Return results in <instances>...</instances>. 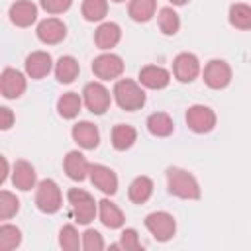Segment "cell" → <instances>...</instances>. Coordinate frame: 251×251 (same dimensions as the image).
<instances>
[{
	"label": "cell",
	"instance_id": "6da1fadb",
	"mask_svg": "<svg viewBox=\"0 0 251 251\" xmlns=\"http://www.w3.org/2000/svg\"><path fill=\"white\" fill-rule=\"evenodd\" d=\"M167 186H169V192L178 198H184V200L200 198V184H198L196 176L184 169L169 167L167 169Z\"/></svg>",
	"mask_w": 251,
	"mask_h": 251
},
{
	"label": "cell",
	"instance_id": "7a4b0ae2",
	"mask_svg": "<svg viewBox=\"0 0 251 251\" xmlns=\"http://www.w3.org/2000/svg\"><path fill=\"white\" fill-rule=\"evenodd\" d=\"M114 98L118 102V106L126 112H135L139 108H143L145 104V92L143 88L131 80V78H122L116 82L114 86Z\"/></svg>",
	"mask_w": 251,
	"mask_h": 251
},
{
	"label": "cell",
	"instance_id": "3957f363",
	"mask_svg": "<svg viewBox=\"0 0 251 251\" xmlns=\"http://www.w3.org/2000/svg\"><path fill=\"white\" fill-rule=\"evenodd\" d=\"M67 198H69V204L73 208V214H75V220L82 226L90 224L98 212V204L94 202V198L82 190V188H71L67 192Z\"/></svg>",
	"mask_w": 251,
	"mask_h": 251
},
{
	"label": "cell",
	"instance_id": "277c9868",
	"mask_svg": "<svg viewBox=\"0 0 251 251\" xmlns=\"http://www.w3.org/2000/svg\"><path fill=\"white\" fill-rule=\"evenodd\" d=\"M35 204L43 214H55L59 212L61 204H63V196L61 190L57 186L55 180L45 178L37 184V192H35Z\"/></svg>",
	"mask_w": 251,
	"mask_h": 251
},
{
	"label": "cell",
	"instance_id": "5b68a950",
	"mask_svg": "<svg viewBox=\"0 0 251 251\" xmlns=\"http://www.w3.org/2000/svg\"><path fill=\"white\" fill-rule=\"evenodd\" d=\"M145 227L157 241H169L176 231L175 218L169 212H151L145 218Z\"/></svg>",
	"mask_w": 251,
	"mask_h": 251
},
{
	"label": "cell",
	"instance_id": "8992f818",
	"mask_svg": "<svg viewBox=\"0 0 251 251\" xmlns=\"http://www.w3.org/2000/svg\"><path fill=\"white\" fill-rule=\"evenodd\" d=\"M82 102L92 114H104L110 108V92L102 82H88L82 90Z\"/></svg>",
	"mask_w": 251,
	"mask_h": 251
},
{
	"label": "cell",
	"instance_id": "52a82bcc",
	"mask_svg": "<svg viewBox=\"0 0 251 251\" xmlns=\"http://www.w3.org/2000/svg\"><path fill=\"white\" fill-rule=\"evenodd\" d=\"M204 82L214 90H222L231 82V67L222 59H212L204 67Z\"/></svg>",
	"mask_w": 251,
	"mask_h": 251
},
{
	"label": "cell",
	"instance_id": "ba28073f",
	"mask_svg": "<svg viewBox=\"0 0 251 251\" xmlns=\"http://www.w3.org/2000/svg\"><path fill=\"white\" fill-rule=\"evenodd\" d=\"M92 73L100 80H114L124 73V61L116 53H102L92 61Z\"/></svg>",
	"mask_w": 251,
	"mask_h": 251
},
{
	"label": "cell",
	"instance_id": "9c48e42d",
	"mask_svg": "<svg viewBox=\"0 0 251 251\" xmlns=\"http://www.w3.org/2000/svg\"><path fill=\"white\" fill-rule=\"evenodd\" d=\"M186 124L196 133H208L216 126V114L204 104H194L186 110Z\"/></svg>",
	"mask_w": 251,
	"mask_h": 251
},
{
	"label": "cell",
	"instance_id": "30bf717a",
	"mask_svg": "<svg viewBox=\"0 0 251 251\" xmlns=\"http://www.w3.org/2000/svg\"><path fill=\"white\" fill-rule=\"evenodd\" d=\"M175 78L180 82H192L200 75V61L192 53H178L173 61Z\"/></svg>",
	"mask_w": 251,
	"mask_h": 251
},
{
	"label": "cell",
	"instance_id": "8fae6325",
	"mask_svg": "<svg viewBox=\"0 0 251 251\" xmlns=\"http://www.w3.org/2000/svg\"><path fill=\"white\" fill-rule=\"evenodd\" d=\"M0 92L8 100L20 98L25 92V76L16 69H4L0 75Z\"/></svg>",
	"mask_w": 251,
	"mask_h": 251
},
{
	"label": "cell",
	"instance_id": "7c38bea8",
	"mask_svg": "<svg viewBox=\"0 0 251 251\" xmlns=\"http://www.w3.org/2000/svg\"><path fill=\"white\" fill-rule=\"evenodd\" d=\"M90 180L104 194H110L112 196V194L118 192V176L106 165H90Z\"/></svg>",
	"mask_w": 251,
	"mask_h": 251
},
{
	"label": "cell",
	"instance_id": "4fadbf2b",
	"mask_svg": "<svg viewBox=\"0 0 251 251\" xmlns=\"http://www.w3.org/2000/svg\"><path fill=\"white\" fill-rule=\"evenodd\" d=\"M67 35V25L59 20V18H47L43 22H39L37 25V37L39 41L47 43V45H57L65 39Z\"/></svg>",
	"mask_w": 251,
	"mask_h": 251
},
{
	"label": "cell",
	"instance_id": "5bb4252c",
	"mask_svg": "<svg viewBox=\"0 0 251 251\" xmlns=\"http://www.w3.org/2000/svg\"><path fill=\"white\" fill-rule=\"evenodd\" d=\"M10 20L18 27H29L37 20V6L31 0H16L10 6Z\"/></svg>",
	"mask_w": 251,
	"mask_h": 251
},
{
	"label": "cell",
	"instance_id": "9a60e30c",
	"mask_svg": "<svg viewBox=\"0 0 251 251\" xmlns=\"http://www.w3.org/2000/svg\"><path fill=\"white\" fill-rule=\"evenodd\" d=\"M139 82L145 88L161 90V88H165L171 82V73L167 69L159 67V65H145L139 71Z\"/></svg>",
	"mask_w": 251,
	"mask_h": 251
},
{
	"label": "cell",
	"instance_id": "2e32d148",
	"mask_svg": "<svg viewBox=\"0 0 251 251\" xmlns=\"http://www.w3.org/2000/svg\"><path fill=\"white\" fill-rule=\"evenodd\" d=\"M51 67H53V59L47 51H33L31 55L25 57V73L29 78L39 80V78L47 76Z\"/></svg>",
	"mask_w": 251,
	"mask_h": 251
},
{
	"label": "cell",
	"instance_id": "e0dca14e",
	"mask_svg": "<svg viewBox=\"0 0 251 251\" xmlns=\"http://www.w3.org/2000/svg\"><path fill=\"white\" fill-rule=\"evenodd\" d=\"M63 167H65L67 176L73 180H84L90 175V163L80 151H69L63 161Z\"/></svg>",
	"mask_w": 251,
	"mask_h": 251
},
{
	"label": "cell",
	"instance_id": "ac0fdd59",
	"mask_svg": "<svg viewBox=\"0 0 251 251\" xmlns=\"http://www.w3.org/2000/svg\"><path fill=\"white\" fill-rule=\"evenodd\" d=\"M120 39H122V29L114 22H104L94 31V43L98 49H104V51L116 47L120 43Z\"/></svg>",
	"mask_w": 251,
	"mask_h": 251
},
{
	"label": "cell",
	"instance_id": "d6986e66",
	"mask_svg": "<svg viewBox=\"0 0 251 251\" xmlns=\"http://www.w3.org/2000/svg\"><path fill=\"white\" fill-rule=\"evenodd\" d=\"M73 139L82 149H94L100 143V131L92 122H78L73 126Z\"/></svg>",
	"mask_w": 251,
	"mask_h": 251
},
{
	"label": "cell",
	"instance_id": "ffe728a7",
	"mask_svg": "<svg viewBox=\"0 0 251 251\" xmlns=\"http://www.w3.org/2000/svg\"><path fill=\"white\" fill-rule=\"evenodd\" d=\"M35 180H37V175H35V169L27 163V161H16L14 165V171H12V182L18 190H31L35 186Z\"/></svg>",
	"mask_w": 251,
	"mask_h": 251
},
{
	"label": "cell",
	"instance_id": "44dd1931",
	"mask_svg": "<svg viewBox=\"0 0 251 251\" xmlns=\"http://www.w3.org/2000/svg\"><path fill=\"white\" fill-rule=\"evenodd\" d=\"M98 216H100V222H102L106 227H110V229H118V227H122L124 222H126L122 210H120L114 202H110L108 198H104V200L98 202Z\"/></svg>",
	"mask_w": 251,
	"mask_h": 251
},
{
	"label": "cell",
	"instance_id": "7402d4cb",
	"mask_svg": "<svg viewBox=\"0 0 251 251\" xmlns=\"http://www.w3.org/2000/svg\"><path fill=\"white\" fill-rule=\"evenodd\" d=\"M78 73H80V65H78V61H76L75 57H71V55L59 57V61L55 63V76H57V80L63 82V84L73 82V80L78 76Z\"/></svg>",
	"mask_w": 251,
	"mask_h": 251
},
{
	"label": "cell",
	"instance_id": "603a6c76",
	"mask_svg": "<svg viewBox=\"0 0 251 251\" xmlns=\"http://www.w3.org/2000/svg\"><path fill=\"white\" fill-rule=\"evenodd\" d=\"M153 194V180L149 176H137L131 180L129 188H127V196L133 204H145Z\"/></svg>",
	"mask_w": 251,
	"mask_h": 251
},
{
	"label": "cell",
	"instance_id": "cb8c5ba5",
	"mask_svg": "<svg viewBox=\"0 0 251 251\" xmlns=\"http://www.w3.org/2000/svg\"><path fill=\"white\" fill-rule=\"evenodd\" d=\"M135 139H137V131H135L133 126H127V124L114 126V129H112V145H114V149L126 151L135 143Z\"/></svg>",
	"mask_w": 251,
	"mask_h": 251
},
{
	"label": "cell",
	"instance_id": "d4e9b609",
	"mask_svg": "<svg viewBox=\"0 0 251 251\" xmlns=\"http://www.w3.org/2000/svg\"><path fill=\"white\" fill-rule=\"evenodd\" d=\"M147 129H149V133L155 135V137H167V135L173 133L175 124H173V120H171L169 114H165V112H155V114H151V116L147 118Z\"/></svg>",
	"mask_w": 251,
	"mask_h": 251
},
{
	"label": "cell",
	"instance_id": "484cf974",
	"mask_svg": "<svg viewBox=\"0 0 251 251\" xmlns=\"http://www.w3.org/2000/svg\"><path fill=\"white\" fill-rule=\"evenodd\" d=\"M80 106H82V98H80L76 92H65V94L57 100L59 116L65 118V120H73V118H76L78 112H80Z\"/></svg>",
	"mask_w": 251,
	"mask_h": 251
},
{
	"label": "cell",
	"instance_id": "4316f807",
	"mask_svg": "<svg viewBox=\"0 0 251 251\" xmlns=\"http://www.w3.org/2000/svg\"><path fill=\"white\" fill-rule=\"evenodd\" d=\"M157 0H131L127 14L133 22H149L155 16Z\"/></svg>",
	"mask_w": 251,
	"mask_h": 251
},
{
	"label": "cell",
	"instance_id": "83f0119b",
	"mask_svg": "<svg viewBox=\"0 0 251 251\" xmlns=\"http://www.w3.org/2000/svg\"><path fill=\"white\" fill-rule=\"evenodd\" d=\"M229 24L237 29H251V6L233 4L229 8Z\"/></svg>",
	"mask_w": 251,
	"mask_h": 251
},
{
	"label": "cell",
	"instance_id": "f1b7e54d",
	"mask_svg": "<svg viewBox=\"0 0 251 251\" xmlns=\"http://www.w3.org/2000/svg\"><path fill=\"white\" fill-rule=\"evenodd\" d=\"M157 22H159V29L165 35H175L178 31V27H180L178 14L173 8H161L159 16H157Z\"/></svg>",
	"mask_w": 251,
	"mask_h": 251
},
{
	"label": "cell",
	"instance_id": "f546056e",
	"mask_svg": "<svg viewBox=\"0 0 251 251\" xmlns=\"http://www.w3.org/2000/svg\"><path fill=\"white\" fill-rule=\"evenodd\" d=\"M80 10L86 22H100L108 14V0H84Z\"/></svg>",
	"mask_w": 251,
	"mask_h": 251
},
{
	"label": "cell",
	"instance_id": "4dcf8cb0",
	"mask_svg": "<svg viewBox=\"0 0 251 251\" xmlns=\"http://www.w3.org/2000/svg\"><path fill=\"white\" fill-rule=\"evenodd\" d=\"M22 243V231L16 226L4 224L0 226V249L2 251H12Z\"/></svg>",
	"mask_w": 251,
	"mask_h": 251
},
{
	"label": "cell",
	"instance_id": "1f68e13d",
	"mask_svg": "<svg viewBox=\"0 0 251 251\" xmlns=\"http://www.w3.org/2000/svg\"><path fill=\"white\" fill-rule=\"evenodd\" d=\"M59 245L65 251H76L82 245V237L78 235V231H76L75 226L67 224V226L61 227V231H59Z\"/></svg>",
	"mask_w": 251,
	"mask_h": 251
},
{
	"label": "cell",
	"instance_id": "d6a6232c",
	"mask_svg": "<svg viewBox=\"0 0 251 251\" xmlns=\"http://www.w3.org/2000/svg\"><path fill=\"white\" fill-rule=\"evenodd\" d=\"M18 210H20V200L16 198V194L2 190L0 192V220H10Z\"/></svg>",
	"mask_w": 251,
	"mask_h": 251
},
{
	"label": "cell",
	"instance_id": "836d02e7",
	"mask_svg": "<svg viewBox=\"0 0 251 251\" xmlns=\"http://www.w3.org/2000/svg\"><path fill=\"white\" fill-rule=\"evenodd\" d=\"M118 247H122V249H126V251H139V249H141V243H139V235H137V231H135L133 227L124 229L122 235H120V243H118Z\"/></svg>",
	"mask_w": 251,
	"mask_h": 251
},
{
	"label": "cell",
	"instance_id": "e575fe53",
	"mask_svg": "<svg viewBox=\"0 0 251 251\" xmlns=\"http://www.w3.org/2000/svg\"><path fill=\"white\" fill-rule=\"evenodd\" d=\"M82 249L86 251H100L104 249V239L96 229H86L82 233Z\"/></svg>",
	"mask_w": 251,
	"mask_h": 251
},
{
	"label": "cell",
	"instance_id": "d590c367",
	"mask_svg": "<svg viewBox=\"0 0 251 251\" xmlns=\"http://www.w3.org/2000/svg\"><path fill=\"white\" fill-rule=\"evenodd\" d=\"M39 4L49 14H63L71 8L73 0H39Z\"/></svg>",
	"mask_w": 251,
	"mask_h": 251
},
{
	"label": "cell",
	"instance_id": "8d00e7d4",
	"mask_svg": "<svg viewBox=\"0 0 251 251\" xmlns=\"http://www.w3.org/2000/svg\"><path fill=\"white\" fill-rule=\"evenodd\" d=\"M12 124H14V114H12V110L6 108V106H2V108H0V127H2V129H8Z\"/></svg>",
	"mask_w": 251,
	"mask_h": 251
},
{
	"label": "cell",
	"instance_id": "74e56055",
	"mask_svg": "<svg viewBox=\"0 0 251 251\" xmlns=\"http://www.w3.org/2000/svg\"><path fill=\"white\" fill-rule=\"evenodd\" d=\"M2 167H4V173L0 175V182H4L6 176H8V161H6V157H2Z\"/></svg>",
	"mask_w": 251,
	"mask_h": 251
},
{
	"label": "cell",
	"instance_id": "f35d334b",
	"mask_svg": "<svg viewBox=\"0 0 251 251\" xmlns=\"http://www.w3.org/2000/svg\"><path fill=\"white\" fill-rule=\"evenodd\" d=\"M169 2H171L173 6H184V4L188 2V0H169Z\"/></svg>",
	"mask_w": 251,
	"mask_h": 251
},
{
	"label": "cell",
	"instance_id": "ab89813d",
	"mask_svg": "<svg viewBox=\"0 0 251 251\" xmlns=\"http://www.w3.org/2000/svg\"><path fill=\"white\" fill-rule=\"evenodd\" d=\"M112 2H126V0H112Z\"/></svg>",
	"mask_w": 251,
	"mask_h": 251
}]
</instances>
